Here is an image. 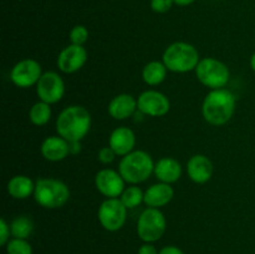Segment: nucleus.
Instances as JSON below:
<instances>
[{
    "mask_svg": "<svg viewBox=\"0 0 255 254\" xmlns=\"http://www.w3.org/2000/svg\"><path fill=\"white\" fill-rule=\"evenodd\" d=\"M167 221L159 208L147 207L137 221V236L144 243H154L163 237Z\"/></svg>",
    "mask_w": 255,
    "mask_h": 254,
    "instance_id": "obj_7",
    "label": "nucleus"
},
{
    "mask_svg": "<svg viewBox=\"0 0 255 254\" xmlns=\"http://www.w3.org/2000/svg\"><path fill=\"white\" fill-rule=\"evenodd\" d=\"M81 151V142H70V153L77 154Z\"/></svg>",
    "mask_w": 255,
    "mask_h": 254,
    "instance_id": "obj_32",
    "label": "nucleus"
},
{
    "mask_svg": "<svg viewBox=\"0 0 255 254\" xmlns=\"http://www.w3.org/2000/svg\"><path fill=\"white\" fill-rule=\"evenodd\" d=\"M6 189L10 197L22 201V199L29 198L30 196H34L35 182L24 174H16L9 179Z\"/></svg>",
    "mask_w": 255,
    "mask_h": 254,
    "instance_id": "obj_20",
    "label": "nucleus"
},
{
    "mask_svg": "<svg viewBox=\"0 0 255 254\" xmlns=\"http://www.w3.org/2000/svg\"><path fill=\"white\" fill-rule=\"evenodd\" d=\"M120 199L126 206L127 209H133L138 207L139 204L144 203V192L137 184H129L122 192Z\"/></svg>",
    "mask_w": 255,
    "mask_h": 254,
    "instance_id": "obj_24",
    "label": "nucleus"
},
{
    "mask_svg": "<svg viewBox=\"0 0 255 254\" xmlns=\"http://www.w3.org/2000/svg\"><path fill=\"white\" fill-rule=\"evenodd\" d=\"M194 72L198 81L209 90L224 89L231 79L229 67L223 61L214 57L201 59Z\"/></svg>",
    "mask_w": 255,
    "mask_h": 254,
    "instance_id": "obj_6",
    "label": "nucleus"
},
{
    "mask_svg": "<svg viewBox=\"0 0 255 254\" xmlns=\"http://www.w3.org/2000/svg\"><path fill=\"white\" fill-rule=\"evenodd\" d=\"M34 199L45 209H59L70 199V188L65 182L52 177L39 178L35 182Z\"/></svg>",
    "mask_w": 255,
    "mask_h": 254,
    "instance_id": "obj_5",
    "label": "nucleus"
},
{
    "mask_svg": "<svg viewBox=\"0 0 255 254\" xmlns=\"http://www.w3.org/2000/svg\"><path fill=\"white\" fill-rule=\"evenodd\" d=\"M167 72H168V69L163 64V61L153 60V61L147 62L142 69V80L148 86H158L166 80Z\"/></svg>",
    "mask_w": 255,
    "mask_h": 254,
    "instance_id": "obj_21",
    "label": "nucleus"
},
{
    "mask_svg": "<svg viewBox=\"0 0 255 254\" xmlns=\"http://www.w3.org/2000/svg\"><path fill=\"white\" fill-rule=\"evenodd\" d=\"M40 152L46 161L60 162L64 161L70 153V142L61 136H49L42 141Z\"/></svg>",
    "mask_w": 255,
    "mask_h": 254,
    "instance_id": "obj_16",
    "label": "nucleus"
},
{
    "mask_svg": "<svg viewBox=\"0 0 255 254\" xmlns=\"http://www.w3.org/2000/svg\"><path fill=\"white\" fill-rule=\"evenodd\" d=\"M173 187L168 183L158 182L144 191V204L152 208H161L167 206L173 199Z\"/></svg>",
    "mask_w": 255,
    "mask_h": 254,
    "instance_id": "obj_18",
    "label": "nucleus"
},
{
    "mask_svg": "<svg viewBox=\"0 0 255 254\" xmlns=\"http://www.w3.org/2000/svg\"><path fill=\"white\" fill-rule=\"evenodd\" d=\"M51 105L37 101L30 107L29 120L34 126H45L51 119Z\"/></svg>",
    "mask_w": 255,
    "mask_h": 254,
    "instance_id": "obj_23",
    "label": "nucleus"
},
{
    "mask_svg": "<svg viewBox=\"0 0 255 254\" xmlns=\"http://www.w3.org/2000/svg\"><path fill=\"white\" fill-rule=\"evenodd\" d=\"M187 173L194 183L204 184L213 176V163L204 154H194L187 162Z\"/></svg>",
    "mask_w": 255,
    "mask_h": 254,
    "instance_id": "obj_14",
    "label": "nucleus"
},
{
    "mask_svg": "<svg viewBox=\"0 0 255 254\" xmlns=\"http://www.w3.org/2000/svg\"><path fill=\"white\" fill-rule=\"evenodd\" d=\"M153 174L159 182L172 184L182 176V166L173 157H162L154 163Z\"/></svg>",
    "mask_w": 255,
    "mask_h": 254,
    "instance_id": "obj_19",
    "label": "nucleus"
},
{
    "mask_svg": "<svg viewBox=\"0 0 255 254\" xmlns=\"http://www.w3.org/2000/svg\"><path fill=\"white\" fill-rule=\"evenodd\" d=\"M91 115L80 105H72L62 110L56 119V132L69 142H81L91 128Z\"/></svg>",
    "mask_w": 255,
    "mask_h": 254,
    "instance_id": "obj_1",
    "label": "nucleus"
},
{
    "mask_svg": "<svg viewBox=\"0 0 255 254\" xmlns=\"http://www.w3.org/2000/svg\"><path fill=\"white\" fill-rule=\"evenodd\" d=\"M35 89H36L39 101L54 105L61 101L62 97H64L65 82L57 72L46 71L41 75Z\"/></svg>",
    "mask_w": 255,
    "mask_h": 254,
    "instance_id": "obj_9",
    "label": "nucleus"
},
{
    "mask_svg": "<svg viewBox=\"0 0 255 254\" xmlns=\"http://www.w3.org/2000/svg\"><path fill=\"white\" fill-rule=\"evenodd\" d=\"M6 254H32L31 244L27 239L11 238L5 246Z\"/></svg>",
    "mask_w": 255,
    "mask_h": 254,
    "instance_id": "obj_25",
    "label": "nucleus"
},
{
    "mask_svg": "<svg viewBox=\"0 0 255 254\" xmlns=\"http://www.w3.org/2000/svg\"><path fill=\"white\" fill-rule=\"evenodd\" d=\"M137 254H159V251H157L153 243H143L138 248Z\"/></svg>",
    "mask_w": 255,
    "mask_h": 254,
    "instance_id": "obj_30",
    "label": "nucleus"
},
{
    "mask_svg": "<svg viewBox=\"0 0 255 254\" xmlns=\"http://www.w3.org/2000/svg\"><path fill=\"white\" fill-rule=\"evenodd\" d=\"M109 146L116 152L117 156H126L129 152L134 151L136 134H134V132L129 127H117L110 134Z\"/></svg>",
    "mask_w": 255,
    "mask_h": 254,
    "instance_id": "obj_15",
    "label": "nucleus"
},
{
    "mask_svg": "<svg viewBox=\"0 0 255 254\" xmlns=\"http://www.w3.org/2000/svg\"><path fill=\"white\" fill-rule=\"evenodd\" d=\"M95 187L106 198H120L126 188V181L119 171L102 168L95 176Z\"/></svg>",
    "mask_w": 255,
    "mask_h": 254,
    "instance_id": "obj_12",
    "label": "nucleus"
},
{
    "mask_svg": "<svg viewBox=\"0 0 255 254\" xmlns=\"http://www.w3.org/2000/svg\"><path fill=\"white\" fill-rule=\"evenodd\" d=\"M127 211L120 198H106L99 207L97 218L104 229L109 232H117L125 226Z\"/></svg>",
    "mask_w": 255,
    "mask_h": 254,
    "instance_id": "obj_8",
    "label": "nucleus"
},
{
    "mask_svg": "<svg viewBox=\"0 0 255 254\" xmlns=\"http://www.w3.org/2000/svg\"><path fill=\"white\" fill-rule=\"evenodd\" d=\"M249 64H251L252 70L255 72V52L251 56V61H249Z\"/></svg>",
    "mask_w": 255,
    "mask_h": 254,
    "instance_id": "obj_34",
    "label": "nucleus"
},
{
    "mask_svg": "<svg viewBox=\"0 0 255 254\" xmlns=\"http://www.w3.org/2000/svg\"><path fill=\"white\" fill-rule=\"evenodd\" d=\"M162 61L168 71L174 74H186L194 71L201 61L199 52L189 42L176 41L166 47L162 55Z\"/></svg>",
    "mask_w": 255,
    "mask_h": 254,
    "instance_id": "obj_3",
    "label": "nucleus"
},
{
    "mask_svg": "<svg viewBox=\"0 0 255 254\" xmlns=\"http://www.w3.org/2000/svg\"><path fill=\"white\" fill-rule=\"evenodd\" d=\"M154 171V162L151 154L142 149H134L121 157L119 172L126 183L138 184L147 181Z\"/></svg>",
    "mask_w": 255,
    "mask_h": 254,
    "instance_id": "obj_4",
    "label": "nucleus"
},
{
    "mask_svg": "<svg viewBox=\"0 0 255 254\" xmlns=\"http://www.w3.org/2000/svg\"><path fill=\"white\" fill-rule=\"evenodd\" d=\"M116 157H117L116 152H115L110 146L102 147V148L99 151V153H97V159H99L102 164L112 163Z\"/></svg>",
    "mask_w": 255,
    "mask_h": 254,
    "instance_id": "obj_27",
    "label": "nucleus"
},
{
    "mask_svg": "<svg viewBox=\"0 0 255 254\" xmlns=\"http://www.w3.org/2000/svg\"><path fill=\"white\" fill-rule=\"evenodd\" d=\"M237 99L228 89L211 90L202 104L203 119L212 126H223L236 112Z\"/></svg>",
    "mask_w": 255,
    "mask_h": 254,
    "instance_id": "obj_2",
    "label": "nucleus"
},
{
    "mask_svg": "<svg viewBox=\"0 0 255 254\" xmlns=\"http://www.w3.org/2000/svg\"><path fill=\"white\" fill-rule=\"evenodd\" d=\"M159 254H186L179 247L176 246H166L159 249Z\"/></svg>",
    "mask_w": 255,
    "mask_h": 254,
    "instance_id": "obj_31",
    "label": "nucleus"
},
{
    "mask_svg": "<svg viewBox=\"0 0 255 254\" xmlns=\"http://www.w3.org/2000/svg\"><path fill=\"white\" fill-rule=\"evenodd\" d=\"M11 231H10V224L4 218L0 219V246L5 247L7 242L10 241Z\"/></svg>",
    "mask_w": 255,
    "mask_h": 254,
    "instance_id": "obj_29",
    "label": "nucleus"
},
{
    "mask_svg": "<svg viewBox=\"0 0 255 254\" xmlns=\"http://www.w3.org/2000/svg\"><path fill=\"white\" fill-rule=\"evenodd\" d=\"M110 116L117 121H124L133 116L137 110V99L129 94H120L112 97L107 107Z\"/></svg>",
    "mask_w": 255,
    "mask_h": 254,
    "instance_id": "obj_17",
    "label": "nucleus"
},
{
    "mask_svg": "<svg viewBox=\"0 0 255 254\" xmlns=\"http://www.w3.org/2000/svg\"><path fill=\"white\" fill-rule=\"evenodd\" d=\"M44 74L41 65L35 59H22L12 66L10 71V80L20 89H29L36 86L37 81Z\"/></svg>",
    "mask_w": 255,
    "mask_h": 254,
    "instance_id": "obj_10",
    "label": "nucleus"
},
{
    "mask_svg": "<svg viewBox=\"0 0 255 254\" xmlns=\"http://www.w3.org/2000/svg\"><path fill=\"white\" fill-rule=\"evenodd\" d=\"M137 110L149 117L166 116L171 110L169 99L157 90H146L137 97Z\"/></svg>",
    "mask_w": 255,
    "mask_h": 254,
    "instance_id": "obj_11",
    "label": "nucleus"
},
{
    "mask_svg": "<svg viewBox=\"0 0 255 254\" xmlns=\"http://www.w3.org/2000/svg\"><path fill=\"white\" fill-rule=\"evenodd\" d=\"M173 4V0H151V2H149L151 9L154 12H158V14H164V12L169 11Z\"/></svg>",
    "mask_w": 255,
    "mask_h": 254,
    "instance_id": "obj_28",
    "label": "nucleus"
},
{
    "mask_svg": "<svg viewBox=\"0 0 255 254\" xmlns=\"http://www.w3.org/2000/svg\"><path fill=\"white\" fill-rule=\"evenodd\" d=\"M87 61V50L81 45L70 44L60 51L56 65L64 74H74L81 70Z\"/></svg>",
    "mask_w": 255,
    "mask_h": 254,
    "instance_id": "obj_13",
    "label": "nucleus"
},
{
    "mask_svg": "<svg viewBox=\"0 0 255 254\" xmlns=\"http://www.w3.org/2000/svg\"><path fill=\"white\" fill-rule=\"evenodd\" d=\"M174 4L178 5V6H188V5L193 4L196 0H173Z\"/></svg>",
    "mask_w": 255,
    "mask_h": 254,
    "instance_id": "obj_33",
    "label": "nucleus"
},
{
    "mask_svg": "<svg viewBox=\"0 0 255 254\" xmlns=\"http://www.w3.org/2000/svg\"><path fill=\"white\" fill-rule=\"evenodd\" d=\"M12 238L27 239L34 232V222L29 216H17L10 223Z\"/></svg>",
    "mask_w": 255,
    "mask_h": 254,
    "instance_id": "obj_22",
    "label": "nucleus"
},
{
    "mask_svg": "<svg viewBox=\"0 0 255 254\" xmlns=\"http://www.w3.org/2000/svg\"><path fill=\"white\" fill-rule=\"evenodd\" d=\"M90 37V31L85 25H75L69 34V39L71 44L81 45L84 46Z\"/></svg>",
    "mask_w": 255,
    "mask_h": 254,
    "instance_id": "obj_26",
    "label": "nucleus"
}]
</instances>
